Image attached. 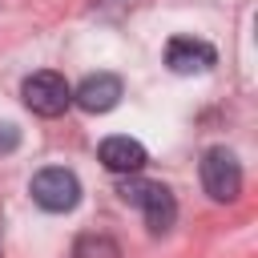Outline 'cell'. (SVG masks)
Segmentation results:
<instances>
[{
    "label": "cell",
    "mask_w": 258,
    "mask_h": 258,
    "mask_svg": "<svg viewBox=\"0 0 258 258\" xmlns=\"http://www.w3.org/2000/svg\"><path fill=\"white\" fill-rule=\"evenodd\" d=\"M73 258H121V250L109 234H85V238H77Z\"/></svg>",
    "instance_id": "cell-8"
},
{
    "label": "cell",
    "mask_w": 258,
    "mask_h": 258,
    "mask_svg": "<svg viewBox=\"0 0 258 258\" xmlns=\"http://www.w3.org/2000/svg\"><path fill=\"white\" fill-rule=\"evenodd\" d=\"M117 194H121L129 206H137V210L145 214V226H149V234H165V230L177 222V202H173L169 185H161V181L125 177V181L117 185Z\"/></svg>",
    "instance_id": "cell-1"
},
{
    "label": "cell",
    "mask_w": 258,
    "mask_h": 258,
    "mask_svg": "<svg viewBox=\"0 0 258 258\" xmlns=\"http://www.w3.org/2000/svg\"><path fill=\"white\" fill-rule=\"evenodd\" d=\"M20 97L24 105L36 113V117H60L69 105H73V89L60 73L52 69H40V73H28L24 85H20Z\"/></svg>",
    "instance_id": "cell-3"
},
{
    "label": "cell",
    "mask_w": 258,
    "mask_h": 258,
    "mask_svg": "<svg viewBox=\"0 0 258 258\" xmlns=\"http://www.w3.org/2000/svg\"><path fill=\"white\" fill-rule=\"evenodd\" d=\"M121 77H113V73H93V77H85L77 89H73V101L85 109V113H109V109H117V101H121Z\"/></svg>",
    "instance_id": "cell-6"
},
{
    "label": "cell",
    "mask_w": 258,
    "mask_h": 258,
    "mask_svg": "<svg viewBox=\"0 0 258 258\" xmlns=\"http://www.w3.org/2000/svg\"><path fill=\"white\" fill-rule=\"evenodd\" d=\"M97 161L109 169V173H137L149 157H145V145L137 141V137H125V133H117V137H105L101 141V149H97Z\"/></svg>",
    "instance_id": "cell-7"
},
{
    "label": "cell",
    "mask_w": 258,
    "mask_h": 258,
    "mask_svg": "<svg viewBox=\"0 0 258 258\" xmlns=\"http://www.w3.org/2000/svg\"><path fill=\"white\" fill-rule=\"evenodd\" d=\"M16 145H20V129L4 121V125H0V157H4V153H12Z\"/></svg>",
    "instance_id": "cell-9"
},
{
    "label": "cell",
    "mask_w": 258,
    "mask_h": 258,
    "mask_svg": "<svg viewBox=\"0 0 258 258\" xmlns=\"http://www.w3.org/2000/svg\"><path fill=\"white\" fill-rule=\"evenodd\" d=\"M165 64L177 77H194V73H210L218 64V52H214V44H206L198 36H173L165 44Z\"/></svg>",
    "instance_id": "cell-5"
},
{
    "label": "cell",
    "mask_w": 258,
    "mask_h": 258,
    "mask_svg": "<svg viewBox=\"0 0 258 258\" xmlns=\"http://www.w3.org/2000/svg\"><path fill=\"white\" fill-rule=\"evenodd\" d=\"M202 185H206V194L214 202H234L242 194V165H238V157L226 145L206 149V157H202Z\"/></svg>",
    "instance_id": "cell-4"
},
{
    "label": "cell",
    "mask_w": 258,
    "mask_h": 258,
    "mask_svg": "<svg viewBox=\"0 0 258 258\" xmlns=\"http://www.w3.org/2000/svg\"><path fill=\"white\" fill-rule=\"evenodd\" d=\"M28 194H32V202H36L40 210H48V214H69V210H77V202H81V181H77L73 169L48 165V169H40V173L32 177Z\"/></svg>",
    "instance_id": "cell-2"
}]
</instances>
